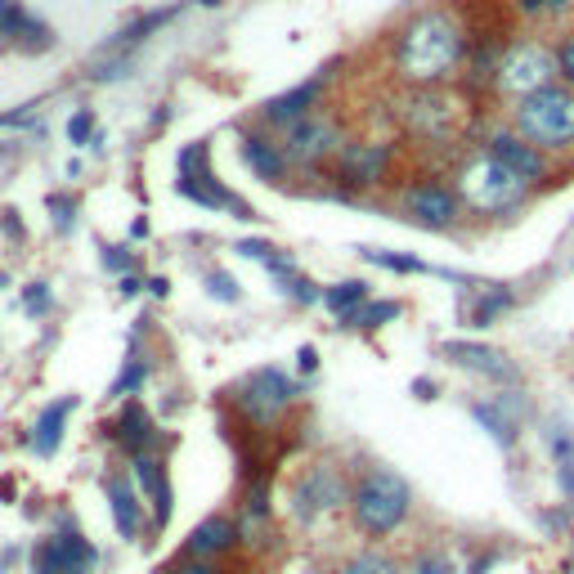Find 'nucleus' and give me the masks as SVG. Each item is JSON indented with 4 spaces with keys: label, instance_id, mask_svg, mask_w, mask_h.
<instances>
[{
    "label": "nucleus",
    "instance_id": "e433bc0d",
    "mask_svg": "<svg viewBox=\"0 0 574 574\" xmlns=\"http://www.w3.org/2000/svg\"><path fill=\"white\" fill-rule=\"evenodd\" d=\"M516 5H520L525 19H543V14H561L570 0H516Z\"/></svg>",
    "mask_w": 574,
    "mask_h": 574
},
{
    "label": "nucleus",
    "instance_id": "79ce46f5",
    "mask_svg": "<svg viewBox=\"0 0 574 574\" xmlns=\"http://www.w3.org/2000/svg\"><path fill=\"white\" fill-rule=\"evenodd\" d=\"M104 265L117 269V274L130 269V265H135V261H130V248H104Z\"/></svg>",
    "mask_w": 574,
    "mask_h": 574
},
{
    "label": "nucleus",
    "instance_id": "473e14b6",
    "mask_svg": "<svg viewBox=\"0 0 574 574\" xmlns=\"http://www.w3.org/2000/svg\"><path fill=\"white\" fill-rule=\"evenodd\" d=\"M144 372H149V368H144V359L139 355H130L126 364H122V372H117V381H113V400H126V395H135L139 391V381H144Z\"/></svg>",
    "mask_w": 574,
    "mask_h": 574
},
{
    "label": "nucleus",
    "instance_id": "a878e982",
    "mask_svg": "<svg viewBox=\"0 0 574 574\" xmlns=\"http://www.w3.org/2000/svg\"><path fill=\"white\" fill-rule=\"evenodd\" d=\"M364 301H368V283H364V278H346V283L323 287V306H328L332 314H337V319L355 314Z\"/></svg>",
    "mask_w": 574,
    "mask_h": 574
},
{
    "label": "nucleus",
    "instance_id": "5701e85b",
    "mask_svg": "<svg viewBox=\"0 0 574 574\" xmlns=\"http://www.w3.org/2000/svg\"><path fill=\"white\" fill-rule=\"evenodd\" d=\"M72 404H77V400L64 395L59 404H45V409H41V417L32 422V436H27L32 454H41V458H55V454H59V445H64V426H68Z\"/></svg>",
    "mask_w": 574,
    "mask_h": 574
},
{
    "label": "nucleus",
    "instance_id": "6e6552de",
    "mask_svg": "<svg viewBox=\"0 0 574 574\" xmlns=\"http://www.w3.org/2000/svg\"><path fill=\"white\" fill-rule=\"evenodd\" d=\"M400 122L422 144H449L454 122H458V104L440 85H413L400 100Z\"/></svg>",
    "mask_w": 574,
    "mask_h": 574
},
{
    "label": "nucleus",
    "instance_id": "7c9ffc66",
    "mask_svg": "<svg viewBox=\"0 0 574 574\" xmlns=\"http://www.w3.org/2000/svg\"><path fill=\"white\" fill-rule=\"evenodd\" d=\"M409 574H458V561L449 556V548H426L413 556Z\"/></svg>",
    "mask_w": 574,
    "mask_h": 574
},
{
    "label": "nucleus",
    "instance_id": "9d476101",
    "mask_svg": "<svg viewBox=\"0 0 574 574\" xmlns=\"http://www.w3.org/2000/svg\"><path fill=\"white\" fill-rule=\"evenodd\" d=\"M94 565H100V548L77 530L72 516H64L59 530L50 539H41L32 552L36 574H94Z\"/></svg>",
    "mask_w": 574,
    "mask_h": 574
},
{
    "label": "nucleus",
    "instance_id": "423d86ee",
    "mask_svg": "<svg viewBox=\"0 0 574 574\" xmlns=\"http://www.w3.org/2000/svg\"><path fill=\"white\" fill-rule=\"evenodd\" d=\"M233 404L256 431H274L283 413L297 404V381L278 368H256L233 387Z\"/></svg>",
    "mask_w": 574,
    "mask_h": 574
},
{
    "label": "nucleus",
    "instance_id": "9b49d317",
    "mask_svg": "<svg viewBox=\"0 0 574 574\" xmlns=\"http://www.w3.org/2000/svg\"><path fill=\"white\" fill-rule=\"evenodd\" d=\"M391 162H395V144L351 139V144H342V153L332 158V175H337L342 188H377L391 175Z\"/></svg>",
    "mask_w": 574,
    "mask_h": 574
},
{
    "label": "nucleus",
    "instance_id": "f8f14e48",
    "mask_svg": "<svg viewBox=\"0 0 574 574\" xmlns=\"http://www.w3.org/2000/svg\"><path fill=\"white\" fill-rule=\"evenodd\" d=\"M342 144L346 139H342L337 122L323 117V113H310L297 126H287L283 153H287V162H292V167H323V162H332L342 153Z\"/></svg>",
    "mask_w": 574,
    "mask_h": 574
},
{
    "label": "nucleus",
    "instance_id": "412c9836",
    "mask_svg": "<svg viewBox=\"0 0 574 574\" xmlns=\"http://www.w3.org/2000/svg\"><path fill=\"white\" fill-rule=\"evenodd\" d=\"M319 90H323V72H319V77H310V81H301V85H292V90L274 94V100H265V104H261V117H265L269 126H297L301 117H310V113H314V104H319Z\"/></svg>",
    "mask_w": 574,
    "mask_h": 574
},
{
    "label": "nucleus",
    "instance_id": "f257e3e1",
    "mask_svg": "<svg viewBox=\"0 0 574 574\" xmlns=\"http://www.w3.org/2000/svg\"><path fill=\"white\" fill-rule=\"evenodd\" d=\"M467 59V32L449 10H422L395 36V72L404 85H445Z\"/></svg>",
    "mask_w": 574,
    "mask_h": 574
},
{
    "label": "nucleus",
    "instance_id": "a19ab883",
    "mask_svg": "<svg viewBox=\"0 0 574 574\" xmlns=\"http://www.w3.org/2000/svg\"><path fill=\"white\" fill-rule=\"evenodd\" d=\"M233 252H238V256H252V261H261V265H265V261H269L278 248H269V243H256V238H243V243H233Z\"/></svg>",
    "mask_w": 574,
    "mask_h": 574
},
{
    "label": "nucleus",
    "instance_id": "8fccbe9b",
    "mask_svg": "<svg viewBox=\"0 0 574 574\" xmlns=\"http://www.w3.org/2000/svg\"><path fill=\"white\" fill-rule=\"evenodd\" d=\"M198 5H207V10H216V5H220V0H198Z\"/></svg>",
    "mask_w": 574,
    "mask_h": 574
},
{
    "label": "nucleus",
    "instance_id": "3c124183",
    "mask_svg": "<svg viewBox=\"0 0 574 574\" xmlns=\"http://www.w3.org/2000/svg\"><path fill=\"white\" fill-rule=\"evenodd\" d=\"M570 574H574V548H570Z\"/></svg>",
    "mask_w": 574,
    "mask_h": 574
},
{
    "label": "nucleus",
    "instance_id": "0eeeda50",
    "mask_svg": "<svg viewBox=\"0 0 574 574\" xmlns=\"http://www.w3.org/2000/svg\"><path fill=\"white\" fill-rule=\"evenodd\" d=\"M351 507V481L337 462H310L292 485V516L301 525H314L328 512Z\"/></svg>",
    "mask_w": 574,
    "mask_h": 574
},
{
    "label": "nucleus",
    "instance_id": "1a4fd4ad",
    "mask_svg": "<svg viewBox=\"0 0 574 574\" xmlns=\"http://www.w3.org/2000/svg\"><path fill=\"white\" fill-rule=\"evenodd\" d=\"M175 188H180L188 203H198V207L233 211L238 220H252V207L238 198V194H229V188L211 175V167H207V144H188V149L180 153V180H175Z\"/></svg>",
    "mask_w": 574,
    "mask_h": 574
},
{
    "label": "nucleus",
    "instance_id": "dca6fc26",
    "mask_svg": "<svg viewBox=\"0 0 574 574\" xmlns=\"http://www.w3.org/2000/svg\"><path fill=\"white\" fill-rule=\"evenodd\" d=\"M108 436L126 449V458H139V454H158V422L149 417L139 400H126L122 413L108 422Z\"/></svg>",
    "mask_w": 574,
    "mask_h": 574
},
{
    "label": "nucleus",
    "instance_id": "2eb2a0df",
    "mask_svg": "<svg viewBox=\"0 0 574 574\" xmlns=\"http://www.w3.org/2000/svg\"><path fill=\"white\" fill-rule=\"evenodd\" d=\"M104 494H108V512H113V530L126 539V543H135L139 535H144V494H139V485H135V475L130 471H113L108 481H104Z\"/></svg>",
    "mask_w": 574,
    "mask_h": 574
},
{
    "label": "nucleus",
    "instance_id": "2f4dec72",
    "mask_svg": "<svg viewBox=\"0 0 574 574\" xmlns=\"http://www.w3.org/2000/svg\"><path fill=\"white\" fill-rule=\"evenodd\" d=\"M207 292H211V301H225V306L243 301V287H238V278L225 274V269H207Z\"/></svg>",
    "mask_w": 574,
    "mask_h": 574
},
{
    "label": "nucleus",
    "instance_id": "4c0bfd02",
    "mask_svg": "<svg viewBox=\"0 0 574 574\" xmlns=\"http://www.w3.org/2000/svg\"><path fill=\"white\" fill-rule=\"evenodd\" d=\"M556 77H561L565 85H574V36H565V41L556 45Z\"/></svg>",
    "mask_w": 574,
    "mask_h": 574
},
{
    "label": "nucleus",
    "instance_id": "c03bdc74",
    "mask_svg": "<svg viewBox=\"0 0 574 574\" xmlns=\"http://www.w3.org/2000/svg\"><path fill=\"white\" fill-rule=\"evenodd\" d=\"M297 368H301V372H314V368H319V351H314V346H301V351H297Z\"/></svg>",
    "mask_w": 574,
    "mask_h": 574
},
{
    "label": "nucleus",
    "instance_id": "b1692460",
    "mask_svg": "<svg viewBox=\"0 0 574 574\" xmlns=\"http://www.w3.org/2000/svg\"><path fill=\"white\" fill-rule=\"evenodd\" d=\"M0 36H14V41H27L41 50V45H50V27H45L41 19H32L23 10V0H0Z\"/></svg>",
    "mask_w": 574,
    "mask_h": 574
},
{
    "label": "nucleus",
    "instance_id": "f704fd0d",
    "mask_svg": "<svg viewBox=\"0 0 574 574\" xmlns=\"http://www.w3.org/2000/svg\"><path fill=\"white\" fill-rule=\"evenodd\" d=\"M72 220H77V198L72 194H50V225L59 233H72Z\"/></svg>",
    "mask_w": 574,
    "mask_h": 574
},
{
    "label": "nucleus",
    "instance_id": "39448f33",
    "mask_svg": "<svg viewBox=\"0 0 574 574\" xmlns=\"http://www.w3.org/2000/svg\"><path fill=\"white\" fill-rule=\"evenodd\" d=\"M552 81H556V50H548V45H539V41H516L498 55L494 85H498V94H507V100H516V104L539 94Z\"/></svg>",
    "mask_w": 574,
    "mask_h": 574
},
{
    "label": "nucleus",
    "instance_id": "4be33fe9",
    "mask_svg": "<svg viewBox=\"0 0 574 574\" xmlns=\"http://www.w3.org/2000/svg\"><path fill=\"white\" fill-rule=\"evenodd\" d=\"M238 153H243L248 171H252L256 180H265V184H283V180H287V171H292V162H287V153H283V144H278V139H269V135H256V130H248V135H243V144H238Z\"/></svg>",
    "mask_w": 574,
    "mask_h": 574
},
{
    "label": "nucleus",
    "instance_id": "09e8293b",
    "mask_svg": "<svg viewBox=\"0 0 574 574\" xmlns=\"http://www.w3.org/2000/svg\"><path fill=\"white\" fill-rule=\"evenodd\" d=\"M490 570H494V556H481V561L471 565V574H490Z\"/></svg>",
    "mask_w": 574,
    "mask_h": 574
},
{
    "label": "nucleus",
    "instance_id": "aec40b11",
    "mask_svg": "<svg viewBox=\"0 0 574 574\" xmlns=\"http://www.w3.org/2000/svg\"><path fill=\"white\" fill-rule=\"evenodd\" d=\"M238 543H243V535H238V520H233V516H225V512H216V516L198 520L194 530H188L184 552H188V556H203V561H216V556L233 552Z\"/></svg>",
    "mask_w": 574,
    "mask_h": 574
},
{
    "label": "nucleus",
    "instance_id": "cd10ccee",
    "mask_svg": "<svg viewBox=\"0 0 574 574\" xmlns=\"http://www.w3.org/2000/svg\"><path fill=\"white\" fill-rule=\"evenodd\" d=\"M342 574H404V570H400V561H391L387 552L368 548V552H355V556L342 565Z\"/></svg>",
    "mask_w": 574,
    "mask_h": 574
},
{
    "label": "nucleus",
    "instance_id": "37998d69",
    "mask_svg": "<svg viewBox=\"0 0 574 574\" xmlns=\"http://www.w3.org/2000/svg\"><path fill=\"white\" fill-rule=\"evenodd\" d=\"M556 485H561V494L574 503V458H570V462H556Z\"/></svg>",
    "mask_w": 574,
    "mask_h": 574
},
{
    "label": "nucleus",
    "instance_id": "de8ad7c7",
    "mask_svg": "<svg viewBox=\"0 0 574 574\" xmlns=\"http://www.w3.org/2000/svg\"><path fill=\"white\" fill-rule=\"evenodd\" d=\"M413 391H417V400H436V395H431V391H436V387H431V381H426V377L417 381V387H413Z\"/></svg>",
    "mask_w": 574,
    "mask_h": 574
},
{
    "label": "nucleus",
    "instance_id": "393cba45",
    "mask_svg": "<svg viewBox=\"0 0 574 574\" xmlns=\"http://www.w3.org/2000/svg\"><path fill=\"white\" fill-rule=\"evenodd\" d=\"M512 306H516V292H512L507 283H485L467 319H471V328H490V323H494L498 314H507Z\"/></svg>",
    "mask_w": 574,
    "mask_h": 574
},
{
    "label": "nucleus",
    "instance_id": "49530a36",
    "mask_svg": "<svg viewBox=\"0 0 574 574\" xmlns=\"http://www.w3.org/2000/svg\"><path fill=\"white\" fill-rule=\"evenodd\" d=\"M149 292H153V297H167L171 283H167V278H149Z\"/></svg>",
    "mask_w": 574,
    "mask_h": 574
},
{
    "label": "nucleus",
    "instance_id": "ea45409f",
    "mask_svg": "<svg viewBox=\"0 0 574 574\" xmlns=\"http://www.w3.org/2000/svg\"><path fill=\"white\" fill-rule=\"evenodd\" d=\"M23 306H27L32 314H45V310H50V287H45V283H32L27 292H23Z\"/></svg>",
    "mask_w": 574,
    "mask_h": 574
},
{
    "label": "nucleus",
    "instance_id": "f03ea898",
    "mask_svg": "<svg viewBox=\"0 0 574 574\" xmlns=\"http://www.w3.org/2000/svg\"><path fill=\"white\" fill-rule=\"evenodd\" d=\"M413 512V485L391 467H368L351 490V520L364 539H391Z\"/></svg>",
    "mask_w": 574,
    "mask_h": 574
},
{
    "label": "nucleus",
    "instance_id": "bb28decb",
    "mask_svg": "<svg viewBox=\"0 0 574 574\" xmlns=\"http://www.w3.org/2000/svg\"><path fill=\"white\" fill-rule=\"evenodd\" d=\"M171 14H175V10H153V14H144V19H135L130 27H122V32H117V41H113V50H130V45H139V41L149 36V32H158L162 23H171Z\"/></svg>",
    "mask_w": 574,
    "mask_h": 574
},
{
    "label": "nucleus",
    "instance_id": "c9c22d12",
    "mask_svg": "<svg viewBox=\"0 0 574 574\" xmlns=\"http://www.w3.org/2000/svg\"><path fill=\"white\" fill-rule=\"evenodd\" d=\"M158 574H220V570H216V561H203V556H188V552H184L180 561H171V565L158 570Z\"/></svg>",
    "mask_w": 574,
    "mask_h": 574
},
{
    "label": "nucleus",
    "instance_id": "ddd939ff",
    "mask_svg": "<svg viewBox=\"0 0 574 574\" xmlns=\"http://www.w3.org/2000/svg\"><path fill=\"white\" fill-rule=\"evenodd\" d=\"M400 207H404V220L422 225V229H454L462 220V198H458V188L449 184H436V180H426V184H409L404 194H400Z\"/></svg>",
    "mask_w": 574,
    "mask_h": 574
},
{
    "label": "nucleus",
    "instance_id": "72a5a7b5",
    "mask_svg": "<svg viewBox=\"0 0 574 574\" xmlns=\"http://www.w3.org/2000/svg\"><path fill=\"white\" fill-rule=\"evenodd\" d=\"M283 292H287V301H297V306H319V301H323V287H319V283H310L306 274L283 278Z\"/></svg>",
    "mask_w": 574,
    "mask_h": 574
},
{
    "label": "nucleus",
    "instance_id": "20e7f679",
    "mask_svg": "<svg viewBox=\"0 0 574 574\" xmlns=\"http://www.w3.org/2000/svg\"><path fill=\"white\" fill-rule=\"evenodd\" d=\"M458 198L462 207H471L475 216H512L520 211L525 203H530V184L516 180L507 167H498L490 153L475 158L458 171Z\"/></svg>",
    "mask_w": 574,
    "mask_h": 574
},
{
    "label": "nucleus",
    "instance_id": "4468645a",
    "mask_svg": "<svg viewBox=\"0 0 574 574\" xmlns=\"http://www.w3.org/2000/svg\"><path fill=\"white\" fill-rule=\"evenodd\" d=\"M485 153L498 162V167H507L516 180H525V184H548V175H552V162H548V153L539 149V144H530L516 126L512 130H494L490 139H485Z\"/></svg>",
    "mask_w": 574,
    "mask_h": 574
},
{
    "label": "nucleus",
    "instance_id": "603ef678",
    "mask_svg": "<svg viewBox=\"0 0 574 574\" xmlns=\"http://www.w3.org/2000/svg\"><path fill=\"white\" fill-rule=\"evenodd\" d=\"M0 283H5V274H0Z\"/></svg>",
    "mask_w": 574,
    "mask_h": 574
},
{
    "label": "nucleus",
    "instance_id": "58836bf2",
    "mask_svg": "<svg viewBox=\"0 0 574 574\" xmlns=\"http://www.w3.org/2000/svg\"><path fill=\"white\" fill-rule=\"evenodd\" d=\"M90 135H94V117H90V108L72 113V117H68V139H72V144H85Z\"/></svg>",
    "mask_w": 574,
    "mask_h": 574
},
{
    "label": "nucleus",
    "instance_id": "c85d7f7f",
    "mask_svg": "<svg viewBox=\"0 0 574 574\" xmlns=\"http://www.w3.org/2000/svg\"><path fill=\"white\" fill-rule=\"evenodd\" d=\"M372 265H381V269H395V274H445V269H431V265H422L417 256H400V252H381V248H372V252H364Z\"/></svg>",
    "mask_w": 574,
    "mask_h": 574
},
{
    "label": "nucleus",
    "instance_id": "7ed1b4c3",
    "mask_svg": "<svg viewBox=\"0 0 574 574\" xmlns=\"http://www.w3.org/2000/svg\"><path fill=\"white\" fill-rule=\"evenodd\" d=\"M512 126L539 144L543 153H565L574 149V85H543L539 94H530V100H520L512 108Z\"/></svg>",
    "mask_w": 574,
    "mask_h": 574
},
{
    "label": "nucleus",
    "instance_id": "a211bd4d",
    "mask_svg": "<svg viewBox=\"0 0 574 574\" xmlns=\"http://www.w3.org/2000/svg\"><path fill=\"white\" fill-rule=\"evenodd\" d=\"M130 475H135L139 494L149 498L153 525H158V530H167V525H171V481H167L162 458H158V454H139V458H130Z\"/></svg>",
    "mask_w": 574,
    "mask_h": 574
},
{
    "label": "nucleus",
    "instance_id": "6ab92c4d",
    "mask_svg": "<svg viewBox=\"0 0 574 574\" xmlns=\"http://www.w3.org/2000/svg\"><path fill=\"white\" fill-rule=\"evenodd\" d=\"M520 413H525V400H516V395H490V400H475V404H471V417L490 431V440H494L498 449H512V445H516Z\"/></svg>",
    "mask_w": 574,
    "mask_h": 574
},
{
    "label": "nucleus",
    "instance_id": "c756f323",
    "mask_svg": "<svg viewBox=\"0 0 574 574\" xmlns=\"http://www.w3.org/2000/svg\"><path fill=\"white\" fill-rule=\"evenodd\" d=\"M400 314V301H364L355 314H346V328H381L387 319H395Z\"/></svg>",
    "mask_w": 574,
    "mask_h": 574
},
{
    "label": "nucleus",
    "instance_id": "f3484780",
    "mask_svg": "<svg viewBox=\"0 0 574 574\" xmlns=\"http://www.w3.org/2000/svg\"><path fill=\"white\" fill-rule=\"evenodd\" d=\"M445 359L475 372V377H490V381H516L520 377V368L503 351L481 346V342H445Z\"/></svg>",
    "mask_w": 574,
    "mask_h": 574
},
{
    "label": "nucleus",
    "instance_id": "a18cd8bd",
    "mask_svg": "<svg viewBox=\"0 0 574 574\" xmlns=\"http://www.w3.org/2000/svg\"><path fill=\"white\" fill-rule=\"evenodd\" d=\"M139 287H144V283H139L135 274H122V283H117V292H122V297H139Z\"/></svg>",
    "mask_w": 574,
    "mask_h": 574
}]
</instances>
